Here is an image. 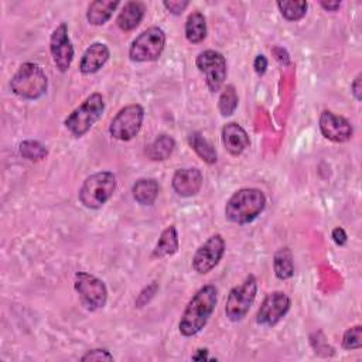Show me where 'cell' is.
<instances>
[{"label": "cell", "mask_w": 362, "mask_h": 362, "mask_svg": "<svg viewBox=\"0 0 362 362\" xmlns=\"http://www.w3.org/2000/svg\"><path fill=\"white\" fill-rule=\"evenodd\" d=\"M109 57H110V52L106 44L93 42L85 49L79 62V71L83 75L95 74L107 62Z\"/></svg>", "instance_id": "e0dca14e"}, {"label": "cell", "mask_w": 362, "mask_h": 362, "mask_svg": "<svg viewBox=\"0 0 362 362\" xmlns=\"http://www.w3.org/2000/svg\"><path fill=\"white\" fill-rule=\"evenodd\" d=\"M49 51L52 61L59 72H66L74 59V47L68 35V25L61 23L49 37Z\"/></svg>", "instance_id": "4fadbf2b"}, {"label": "cell", "mask_w": 362, "mask_h": 362, "mask_svg": "<svg viewBox=\"0 0 362 362\" xmlns=\"http://www.w3.org/2000/svg\"><path fill=\"white\" fill-rule=\"evenodd\" d=\"M119 1L117 0H96L92 1L88 6V11H86V20L92 24V25H103L105 23H107L113 14V11L119 7Z\"/></svg>", "instance_id": "d6986e66"}, {"label": "cell", "mask_w": 362, "mask_h": 362, "mask_svg": "<svg viewBox=\"0 0 362 362\" xmlns=\"http://www.w3.org/2000/svg\"><path fill=\"white\" fill-rule=\"evenodd\" d=\"M218 301V290L214 284L202 286L188 301L178 322V329L184 337L198 334L208 322Z\"/></svg>", "instance_id": "6da1fadb"}, {"label": "cell", "mask_w": 362, "mask_h": 362, "mask_svg": "<svg viewBox=\"0 0 362 362\" xmlns=\"http://www.w3.org/2000/svg\"><path fill=\"white\" fill-rule=\"evenodd\" d=\"M116 189V175L110 171H98L85 178L78 198L81 204L90 209L103 206Z\"/></svg>", "instance_id": "277c9868"}, {"label": "cell", "mask_w": 362, "mask_h": 362, "mask_svg": "<svg viewBox=\"0 0 362 362\" xmlns=\"http://www.w3.org/2000/svg\"><path fill=\"white\" fill-rule=\"evenodd\" d=\"M165 47V33L160 27H148L130 44L129 58L134 62H150L160 58Z\"/></svg>", "instance_id": "8992f818"}, {"label": "cell", "mask_w": 362, "mask_h": 362, "mask_svg": "<svg viewBox=\"0 0 362 362\" xmlns=\"http://www.w3.org/2000/svg\"><path fill=\"white\" fill-rule=\"evenodd\" d=\"M188 143L191 148L199 156L202 161L206 164H215L218 160V154L215 147L199 133V132H192L188 136Z\"/></svg>", "instance_id": "d4e9b609"}, {"label": "cell", "mask_w": 362, "mask_h": 362, "mask_svg": "<svg viewBox=\"0 0 362 362\" xmlns=\"http://www.w3.org/2000/svg\"><path fill=\"white\" fill-rule=\"evenodd\" d=\"M218 107H219V112L222 116H230L235 113V110L238 107V95H236L233 85H228L222 90V93L219 96Z\"/></svg>", "instance_id": "83f0119b"}, {"label": "cell", "mask_w": 362, "mask_h": 362, "mask_svg": "<svg viewBox=\"0 0 362 362\" xmlns=\"http://www.w3.org/2000/svg\"><path fill=\"white\" fill-rule=\"evenodd\" d=\"M253 68L257 75H263L267 69V58L264 55H257L253 62Z\"/></svg>", "instance_id": "d6a6232c"}, {"label": "cell", "mask_w": 362, "mask_h": 362, "mask_svg": "<svg viewBox=\"0 0 362 362\" xmlns=\"http://www.w3.org/2000/svg\"><path fill=\"white\" fill-rule=\"evenodd\" d=\"M105 110L103 96L98 92L89 95L76 109H74L64 120L65 127L75 137H82L102 117Z\"/></svg>", "instance_id": "5b68a950"}, {"label": "cell", "mask_w": 362, "mask_h": 362, "mask_svg": "<svg viewBox=\"0 0 362 362\" xmlns=\"http://www.w3.org/2000/svg\"><path fill=\"white\" fill-rule=\"evenodd\" d=\"M202 181V173L195 167H189L177 170L173 175L171 185L180 197H194L195 194L199 192Z\"/></svg>", "instance_id": "9a60e30c"}, {"label": "cell", "mask_w": 362, "mask_h": 362, "mask_svg": "<svg viewBox=\"0 0 362 362\" xmlns=\"http://www.w3.org/2000/svg\"><path fill=\"white\" fill-rule=\"evenodd\" d=\"M351 92L356 100L362 99V75L361 74H358L354 82L351 83Z\"/></svg>", "instance_id": "1f68e13d"}, {"label": "cell", "mask_w": 362, "mask_h": 362, "mask_svg": "<svg viewBox=\"0 0 362 362\" xmlns=\"http://www.w3.org/2000/svg\"><path fill=\"white\" fill-rule=\"evenodd\" d=\"M320 130L322 136L334 143H345L352 137L354 129L351 123L331 110H324L320 116Z\"/></svg>", "instance_id": "5bb4252c"}, {"label": "cell", "mask_w": 362, "mask_h": 362, "mask_svg": "<svg viewBox=\"0 0 362 362\" xmlns=\"http://www.w3.org/2000/svg\"><path fill=\"white\" fill-rule=\"evenodd\" d=\"M223 253H225V240L222 235L219 233L212 235L197 249L192 257V269L198 274H206L219 263Z\"/></svg>", "instance_id": "8fae6325"}, {"label": "cell", "mask_w": 362, "mask_h": 362, "mask_svg": "<svg viewBox=\"0 0 362 362\" xmlns=\"http://www.w3.org/2000/svg\"><path fill=\"white\" fill-rule=\"evenodd\" d=\"M320 6L322 8H325L327 11H337L339 7H341V1H321Z\"/></svg>", "instance_id": "e575fe53"}, {"label": "cell", "mask_w": 362, "mask_h": 362, "mask_svg": "<svg viewBox=\"0 0 362 362\" xmlns=\"http://www.w3.org/2000/svg\"><path fill=\"white\" fill-rule=\"evenodd\" d=\"M10 88L21 99L35 100L45 95L48 79L40 65L34 62H24L13 75Z\"/></svg>", "instance_id": "3957f363"}, {"label": "cell", "mask_w": 362, "mask_h": 362, "mask_svg": "<svg viewBox=\"0 0 362 362\" xmlns=\"http://www.w3.org/2000/svg\"><path fill=\"white\" fill-rule=\"evenodd\" d=\"M20 154L30 160V161H40L44 160L48 154V150L45 146H42L40 141L35 140H24L20 144Z\"/></svg>", "instance_id": "4316f807"}, {"label": "cell", "mask_w": 362, "mask_h": 362, "mask_svg": "<svg viewBox=\"0 0 362 362\" xmlns=\"http://www.w3.org/2000/svg\"><path fill=\"white\" fill-rule=\"evenodd\" d=\"M206 37V20L201 11H192L185 21V38L191 44H198Z\"/></svg>", "instance_id": "603a6c76"}, {"label": "cell", "mask_w": 362, "mask_h": 362, "mask_svg": "<svg viewBox=\"0 0 362 362\" xmlns=\"http://www.w3.org/2000/svg\"><path fill=\"white\" fill-rule=\"evenodd\" d=\"M331 236H332V240H334L338 246H344V245L346 243V240H348V236H346V233H345V230H344L342 228H335V229L332 230Z\"/></svg>", "instance_id": "836d02e7"}, {"label": "cell", "mask_w": 362, "mask_h": 362, "mask_svg": "<svg viewBox=\"0 0 362 362\" xmlns=\"http://www.w3.org/2000/svg\"><path fill=\"white\" fill-rule=\"evenodd\" d=\"M174 147L175 141L171 136L160 134L146 147V154L153 161H164L173 154Z\"/></svg>", "instance_id": "44dd1931"}, {"label": "cell", "mask_w": 362, "mask_h": 362, "mask_svg": "<svg viewBox=\"0 0 362 362\" xmlns=\"http://www.w3.org/2000/svg\"><path fill=\"white\" fill-rule=\"evenodd\" d=\"M74 287L88 310L95 311L106 305L107 288L105 283L96 276L86 272H78L75 274Z\"/></svg>", "instance_id": "9c48e42d"}, {"label": "cell", "mask_w": 362, "mask_h": 362, "mask_svg": "<svg viewBox=\"0 0 362 362\" xmlns=\"http://www.w3.org/2000/svg\"><path fill=\"white\" fill-rule=\"evenodd\" d=\"M362 346V327L354 325L348 328L342 335V348L348 351L359 349Z\"/></svg>", "instance_id": "f1b7e54d"}, {"label": "cell", "mask_w": 362, "mask_h": 362, "mask_svg": "<svg viewBox=\"0 0 362 362\" xmlns=\"http://www.w3.org/2000/svg\"><path fill=\"white\" fill-rule=\"evenodd\" d=\"M274 274L280 280H287L294 274V260L290 247H280L273 256Z\"/></svg>", "instance_id": "cb8c5ba5"}, {"label": "cell", "mask_w": 362, "mask_h": 362, "mask_svg": "<svg viewBox=\"0 0 362 362\" xmlns=\"http://www.w3.org/2000/svg\"><path fill=\"white\" fill-rule=\"evenodd\" d=\"M144 11L146 7L141 1H126L116 18L117 27L123 31L134 30L141 23Z\"/></svg>", "instance_id": "ac0fdd59"}, {"label": "cell", "mask_w": 362, "mask_h": 362, "mask_svg": "<svg viewBox=\"0 0 362 362\" xmlns=\"http://www.w3.org/2000/svg\"><path fill=\"white\" fill-rule=\"evenodd\" d=\"M144 109L139 103H132L122 107L112 119L109 133L113 139L120 141H129L134 139L143 124Z\"/></svg>", "instance_id": "ba28073f"}, {"label": "cell", "mask_w": 362, "mask_h": 362, "mask_svg": "<svg viewBox=\"0 0 362 362\" xmlns=\"http://www.w3.org/2000/svg\"><path fill=\"white\" fill-rule=\"evenodd\" d=\"M266 206V197L257 188H240L228 199L225 216L238 225L255 221Z\"/></svg>", "instance_id": "7a4b0ae2"}, {"label": "cell", "mask_w": 362, "mask_h": 362, "mask_svg": "<svg viewBox=\"0 0 362 362\" xmlns=\"http://www.w3.org/2000/svg\"><path fill=\"white\" fill-rule=\"evenodd\" d=\"M158 184L153 178H140L133 184L132 192L133 198L140 205H151L154 204L157 195H158Z\"/></svg>", "instance_id": "7402d4cb"}, {"label": "cell", "mask_w": 362, "mask_h": 362, "mask_svg": "<svg viewBox=\"0 0 362 362\" xmlns=\"http://www.w3.org/2000/svg\"><path fill=\"white\" fill-rule=\"evenodd\" d=\"M290 297L283 291L269 293L256 314V322L264 327H274L290 310Z\"/></svg>", "instance_id": "7c38bea8"}, {"label": "cell", "mask_w": 362, "mask_h": 362, "mask_svg": "<svg viewBox=\"0 0 362 362\" xmlns=\"http://www.w3.org/2000/svg\"><path fill=\"white\" fill-rule=\"evenodd\" d=\"M281 16L288 21L301 20L308 8L307 1H277L276 3Z\"/></svg>", "instance_id": "484cf974"}, {"label": "cell", "mask_w": 362, "mask_h": 362, "mask_svg": "<svg viewBox=\"0 0 362 362\" xmlns=\"http://www.w3.org/2000/svg\"><path fill=\"white\" fill-rule=\"evenodd\" d=\"M257 293V281L253 274L246 276V279L230 288L226 304H225V315L228 320L238 322L246 317L252 304L255 303Z\"/></svg>", "instance_id": "52a82bcc"}, {"label": "cell", "mask_w": 362, "mask_h": 362, "mask_svg": "<svg viewBox=\"0 0 362 362\" xmlns=\"http://www.w3.org/2000/svg\"><path fill=\"white\" fill-rule=\"evenodd\" d=\"M81 361H113V355L107 349H90Z\"/></svg>", "instance_id": "f546056e"}, {"label": "cell", "mask_w": 362, "mask_h": 362, "mask_svg": "<svg viewBox=\"0 0 362 362\" xmlns=\"http://www.w3.org/2000/svg\"><path fill=\"white\" fill-rule=\"evenodd\" d=\"M177 250H178L177 228L174 225H170L161 232V235L156 243V247L153 250V256L163 259L167 256H173Z\"/></svg>", "instance_id": "ffe728a7"}, {"label": "cell", "mask_w": 362, "mask_h": 362, "mask_svg": "<svg viewBox=\"0 0 362 362\" xmlns=\"http://www.w3.org/2000/svg\"><path fill=\"white\" fill-rule=\"evenodd\" d=\"M194 361H204L208 359V349H197V354L192 355Z\"/></svg>", "instance_id": "d590c367"}, {"label": "cell", "mask_w": 362, "mask_h": 362, "mask_svg": "<svg viewBox=\"0 0 362 362\" xmlns=\"http://www.w3.org/2000/svg\"><path fill=\"white\" fill-rule=\"evenodd\" d=\"M163 6H164L171 14H181V13L189 6V1L170 0V1H163Z\"/></svg>", "instance_id": "4dcf8cb0"}, {"label": "cell", "mask_w": 362, "mask_h": 362, "mask_svg": "<svg viewBox=\"0 0 362 362\" xmlns=\"http://www.w3.org/2000/svg\"><path fill=\"white\" fill-rule=\"evenodd\" d=\"M195 65L205 75V83L211 92H218L228 74L225 57L215 49H205L195 58Z\"/></svg>", "instance_id": "30bf717a"}, {"label": "cell", "mask_w": 362, "mask_h": 362, "mask_svg": "<svg viewBox=\"0 0 362 362\" xmlns=\"http://www.w3.org/2000/svg\"><path fill=\"white\" fill-rule=\"evenodd\" d=\"M221 139H222L223 147L232 156L242 154L246 150V147H249V144H250V140H249V136H247L246 130L235 122L226 123L222 127Z\"/></svg>", "instance_id": "2e32d148"}]
</instances>
